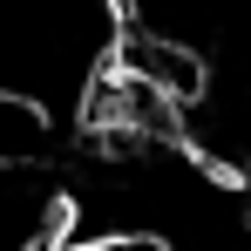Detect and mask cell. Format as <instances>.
Returning a JSON list of instances; mask_svg holds the SVG:
<instances>
[{
  "label": "cell",
  "mask_w": 251,
  "mask_h": 251,
  "mask_svg": "<svg viewBox=\"0 0 251 251\" xmlns=\"http://www.w3.org/2000/svg\"><path fill=\"white\" fill-rule=\"evenodd\" d=\"M68 190L48 163H0V251H61Z\"/></svg>",
  "instance_id": "1"
},
{
  "label": "cell",
  "mask_w": 251,
  "mask_h": 251,
  "mask_svg": "<svg viewBox=\"0 0 251 251\" xmlns=\"http://www.w3.org/2000/svg\"><path fill=\"white\" fill-rule=\"evenodd\" d=\"M48 109L41 102H21V95H0V163H48Z\"/></svg>",
  "instance_id": "2"
}]
</instances>
